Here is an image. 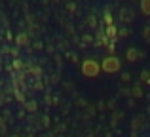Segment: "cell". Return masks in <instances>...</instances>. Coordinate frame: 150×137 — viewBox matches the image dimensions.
Instances as JSON below:
<instances>
[{"label": "cell", "instance_id": "6da1fadb", "mask_svg": "<svg viewBox=\"0 0 150 137\" xmlns=\"http://www.w3.org/2000/svg\"><path fill=\"white\" fill-rule=\"evenodd\" d=\"M118 69H120V61L116 57H106L103 61V70H106V72H116Z\"/></svg>", "mask_w": 150, "mask_h": 137}, {"label": "cell", "instance_id": "7a4b0ae2", "mask_svg": "<svg viewBox=\"0 0 150 137\" xmlns=\"http://www.w3.org/2000/svg\"><path fill=\"white\" fill-rule=\"evenodd\" d=\"M82 70H84L86 76H97V72L101 70V67L95 63V61H86L84 67H82Z\"/></svg>", "mask_w": 150, "mask_h": 137}, {"label": "cell", "instance_id": "3957f363", "mask_svg": "<svg viewBox=\"0 0 150 137\" xmlns=\"http://www.w3.org/2000/svg\"><path fill=\"white\" fill-rule=\"evenodd\" d=\"M141 10H143V13L150 15V0H141Z\"/></svg>", "mask_w": 150, "mask_h": 137}, {"label": "cell", "instance_id": "277c9868", "mask_svg": "<svg viewBox=\"0 0 150 137\" xmlns=\"http://www.w3.org/2000/svg\"><path fill=\"white\" fill-rule=\"evenodd\" d=\"M127 57H129V59H137V57H139V53H137L135 50H129V52H127Z\"/></svg>", "mask_w": 150, "mask_h": 137}]
</instances>
